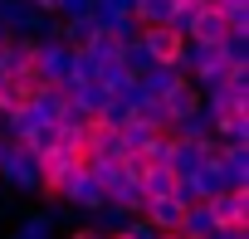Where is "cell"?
<instances>
[{
    "instance_id": "obj_10",
    "label": "cell",
    "mask_w": 249,
    "mask_h": 239,
    "mask_svg": "<svg viewBox=\"0 0 249 239\" xmlns=\"http://www.w3.org/2000/svg\"><path fill=\"white\" fill-rule=\"evenodd\" d=\"M186 83V73H181V64H152L142 78H137V88L147 93V98H166L171 88H181Z\"/></svg>"
},
{
    "instance_id": "obj_27",
    "label": "cell",
    "mask_w": 249,
    "mask_h": 239,
    "mask_svg": "<svg viewBox=\"0 0 249 239\" xmlns=\"http://www.w3.org/2000/svg\"><path fill=\"white\" fill-rule=\"evenodd\" d=\"M157 239H186V234H157Z\"/></svg>"
},
{
    "instance_id": "obj_24",
    "label": "cell",
    "mask_w": 249,
    "mask_h": 239,
    "mask_svg": "<svg viewBox=\"0 0 249 239\" xmlns=\"http://www.w3.org/2000/svg\"><path fill=\"white\" fill-rule=\"evenodd\" d=\"M69 239H103V234H98V229H88V224H83V229H73V234H69Z\"/></svg>"
},
{
    "instance_id": "obj_2",
    "label": "cell",
    "mask_w": 249,
    "mask_h": 239,
    "mask_svg": "<svg viewBox=\"0 0 249 239\" xmlns=\"http://www.w3.org/2000/svg\"><path fill=\"white\" fill-rule=\"evenodd\" d=\"M0 181H5L10 190H25V195H35V190H39V156H35L30 147L10 142L5 161H0Z\"/></svg>"
},
{
    "instance_id": "obj_18",
    "label": "cell",
    "mask_w": 249,
    "mask_h": 239,
    "mask_svg": "<svg viewBox=\"0 0 249 239\" xmlns=\"http://www.w3.org/2000/svg\"><path fill=\"white\" fill-rule=\"evenodd\" d=\"M220 59H225L230 73H234V68H249V34H230V39L220 44Z\"/></svg>"
},
{
    "instance_id": "obj_26",
    "label": "cell",
    "mask_w": 249,
    "mask_h": 239,
    "mask_svg": "<svg viewBox=\"0 0 249 239\" xmlns=\"http://www.w3.org/2000/svg\"><path fill=\"white\" fill-rule=\"evenodd\" d=\"M5 152H10V142H5V137H0V161H5Z\"/></svg>"
},
{
    "instance_id": "obj_17",
    "label": "cell",
    "mask_w": 249,
    "mask_h": 239,
    "mask_svg": "<svg viewBox=\"0 0 249 239\" xmlns=\"http://www.w3.org/2000/svg\"><path fill=\"white\" fill-rule=\"evenodd\" d=\"M137 122L147 127V132H171V117H166V107H161V98H147V102H137Z\"/></svg>"
},
{
    "instance_id": "obj_6",
    "label": "cell",
    "mask_w": 249,
    "mask_h": 239,
    "mask_svg": "<svg viewBox=\"0 0 249 239\" xmlns=\"http://www.w3.org/2000/svg\"><path fill=\"white\" fill-rule=\"evenodd\" d=\"M210 156H215V137H210V142H176V137H171V156H166V166H171L176 176H196Z\"/></svg>"
},
{
    "instance_id": "obj_12",
    "label": "cell",
    "mask_w": 249,
    "mask_h": 239,
    "mask_svg": "<svg viewBox=\"0 0 249 239\" xmlns=\"http://www.w3.org/2000/svg\"><path fill=\"white\" fill-rule=\"evenodd\" d=\"M161 107H166V117H171V122H181V117L200 112V93H196V88H191V78H186L181 88H171V93L161 98Z\"/></svg>"
},
{
    "instance_id": "obj_1",
    "label": "cell",
    "mask_w": 249,
    "mask_h": 239,
    "mask_svg": "<svg viewBox=\"0 0 249 239\" xmlns=\"http://www.w3.org/2000/svg\"><path fill=\"white\" fill-rule=\"evenodd\" d=\"M30 73H35L39 83H49V88H64V83L73 78V49L59 44V39H35V64H30Z\"/></svg>"
},
{
    "instance_id": "obj_7",
    "label": "cell",
    "mask_w": 249,
    "mask_h": 239,
    "mask_svg": "<svg viewBox=\"0 0 249 239\" xmlns=\"http://www.w3.org/2000/svg\"><path fill=\"white\" fill-rule=\"evenodd\" d=\"M205 205H210L215 229H225V224H249V190H220V195H210Z\"/></svg>"
},
{
    "instance_id": "obj_19",
    "label": "cell",
    "mask_w": 249,
    "mask_h": 239,
    "mask_svg": "<svg viewBox=\"0 0 249 239\" xmlns=\"http://www.w3.org/2000/svg\"><path fill=\"white\" fill-rule=\"evenodd\" d=\"M117 142H122V156H132V152H142V147L152 142V132H147V127L137 122V117H132V122L122 127V132H117Z\"/></svg>"
},
{
    "instance_id": "obj_9",
    "label": "cell",
    "mask_w": 249,
    "mask_h": 239,
    "mask_svg": "<svg viewBox=\"0 0 249 239\" xmlns=\"http://www.w3.org/2000/svg\"><path fill=\"white\" fill-rule=\"evenodd\" d=\"M181 215H186V205H181L176 195H166V200H147V205H142V220H147L157 234H176V229H181Z\"/></svg>"
},
{
    "instance_id": "obj_5",
    "label": "cell",
    "mask_w": 249,
    "mask_h": 239,
    "mask_svg": "<svg viewBox=\"0 0 249 239\" xmlns=\"http://www.w3.org/2000/svg\"><path fill=\"white\" fill-rule=\"evenodd\" d=\"M137 39H142V49L152 54V64H176V59H181V44H186V39H181L176 30H166V25H142Z\"/></svg>"
},
{
    "instance_id": "obj_20",
    "label": "cell",
    "mask_w": 249,
    "mask_h": 239,
    "mask_svg": "<svg viewBox=\"0 0 249 239\" xmlns=\"http://www.w3.org/2000/svg\"><path fill=\"white\" fill-rule=\"evenodd\" d=\"M49 234H54V220H49V215H30L10 239H49Z\"/></svg>"
},
{
    "instance_id": "obj_14",
    "label": "cell",
    "mask_w": 249,
    "mask_h": 239,
    "mask_svg": "<svg viewBox=\"0 0 249 239\" xmlns=\"http://www.w3.org/2000/svg\"><path fill=\"white\" fill-rule=\"evenodd\" d=\"M171 137L176 142H210L215 137V122L205 112H191V117H181V122H171Z\"/></svg>"
},
{
    "instance_id": "obj_13",
    "label": "cell",
    "mask_w": 249,
    "mask_h": 239,
    "mask_svg": "<svg viewBox=\"0 0 249 239\" xmlns=\"http://www.w3.org/2000/svg\"><path fill=\"white\" fill-rule=\"evenodd\" d=\"M137 186H142L147 200H166V195L176 190V171H171V166H147V171L137 176Z\"/></svg>"
},
{
    "instance_id": "obj_11",
    "label": "cell",
    "mask_w": 249,
    "mask_h": 239,
    "mask_svg": "<svg viewBox=\"0 0 249 239\" xmlns=\"http://www.w3.org/2000/svg\"><path fill=\"white\" fill-rule=\"evenodd\" d=\"M0 59H5V73H10V78L30 73V64H35V39H30V34H10L5 44H0Z\"/></svg>"
},
{
    "instance_id": "obj_21",
    "label": "cell",
    "mask_w": 249,
    "mask_h": 239,
    "mask_svg": "<svg viewBox=\"0 0 249 239\" xmlns=\"http://www.w3.org/2000/svg\"><path fill=\"white\" fill-rule=\"evenodd\" d=\"M88 5H93V0H59V20H78V15H88Z\"/></svg>"
},
{
    "instance_id": "obj_22",
    "label": "cell",
    "mask_w": 249,
    "mask_h": 239,
    "mask_svg": "<svg viewBox=\"0 0 249 239\" xmlns=\"http://www.w3.org/2000/svg\"><path fill=\"white\" fill-rule=\"evenodd\" d=\"M205 5H210V10H220V15H230V10H244L249 0H205Z\"/></svg>"
},
{
    "instance_id": "obj_3",
    "label": "cell",
    "mask_w": 249,
    "mask_h": 239,
    "mask_svg": "<svg viewBox=\"0 0 249 239\" xmlns=\"http://www.w3.org/2000/svg\"><path fill=\"white\" fill-rule=\"evenodd\" d=\"M73 171H83V152H69V147L44 152V156H39V190L59 195V190L69 186V176H73Z\"/></svg>"
},
{
    "instance_id": "obj_8",
    "label": "cell",
    "mask_w": 249,
    "mask_h": 239,
    "mask_svg": "<svg viewBox=\"0 0 249 239\" xmlns=\"http://www.w3.org/2000/svg\"><path fill=\"white\" fill-rule=\"evenodd\" d=\"M186 39H196V44H215V49H220V44L230 39V25H225V15H220V10L200 5V10H196V20H191V34H186Z\"/></svg>"
},
{
    "instance_id": "obj_28",
    "label": "cell",
    "mask_w": 249,
    "mask_h": 239,
    "mask_svg": "<svg viewBox=\"0 0 249 239\" xmlns=\"http://www.w3.org/2000/svg\"><path fill=\"white\" fill-rule=\"evenodd\" d=\"M5 39H10V34H5V30H0V44H5Z\"/></svg>"
},
{
    "instance_id": "obj_4",
    "label": "cell",
    "mask_w": 249,
    "mask_h": 239,
    "mask_svg": "<svg viewBox=\"0 0 249 239\" xmlns=\"http://www.w3.org/2000/svg\"><path fill=\"white\" fill-rule=\"evenodd\" d=\"M59 200H64V205H73V210H83V215H93L98 205H107V190H103L88 171H73V176H69V186L59 190Z\"/></svg>"
},
{
    "instance_id": "obj_15",
    "label": "cell",
    "mask_w": 249,
    "mask_h": 239,
    "mask_svg": "<svg viewBox=\"0 0 249 239\" xmlns=\"http://www.w3.org/2000/svg\"><path fill=\"white\" fill-rule=\"evenodd\" d=\"M176 234H186V239H205V234H215V220H210V205L200 200V205H186V215H181V229Z\"/></svg>"
},
{
    "instance_id": "obj_16",
    "label": "cell",
    "mask_w": 249,
    "mask_h": 239,
    "mask_svg": "<svg viewBox=\"0 0 249 239\" xmlns=\"http://www.w3.org/2000/svg\"><path fill=\"white\" fill-rule=\"evenodd\" d=\"M30 107H35V112L44 117V122H59V117H64V107H69V98H64L59 88H49V83H44V88H35Z\"/></svg>"
},
{
    "instance_id": "obj_23",
    "label": "cell",
    "mask_w": 249,
    "mask_h": 239,
    "mask_svg": "<svg viewBox=\"0 0 249 239\" xmlns=\"http://www.w3.org/2000/svg\"><path fill=\"white\" fill-rule=\"evenodd\" d=\"M25 5L39 10V15H54V10H59V0H25ZM54 20H59V15H54Z\"/></svg>"
},
{
    "instance_id": "obj_25",
    "label": "cell",
    "mask_w": 249,
    "mask_h": 239,
    "mask_svg": "<svg viewBox=\"0 0 249 239\" xmlns=\"http://www.w3.org/2000/svg\"><path fill=\"white\" fill-rule=\"evenodd\" d=\"M103 239H132V234H127V229H117V234H103Z\"/></svg>"
}]
</instances>
